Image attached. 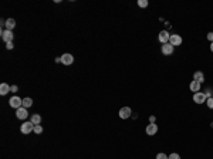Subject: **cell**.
Returning <instances> with one entry per match:
<instances>
[{
    "label": "cell",
    "instance_id": "6da1fadb",
    "mask_svg": "<svg viewBox=\"0 0 213 159\" xmlns=\"http://www.w3.org/2000/svg\"><path fill=\"white\" fill-rule=\"evenodd\" d=\"M10 107L16 108V109H19V108L23 107V99H20V97H16V95H13L11 98H10Z\"/></svg>",
    "mask_w": 213,
    "mask_h": 159
},
{
    "label": "cell",
    "instance_id": "7a4b0ae2",
    "mask_svg": "<svg viewBox=\"0 0 213 159\" xmlns=\"http://www.w3.org/2000/svg\"><path fill=\"white\" fill-rule=\"evenodd\" d=\"M20 131L24 135H27L30 132H34V124L33 122H24L23 125H21V128H20Z\"/></svg>",
    "mask_w": 213,
    "mask_h": 159
},
{
    "label": "cell",
    "instance_id": "3957f363",
    "mask_svg": "<svg viewBox=\"0 0 213 159\" xmlns=\"http://www.w3.org/2000/svg\"><path fill=\"white\" fill-rule=\"evenodd\" d=\"M13 37H14V34L10 31V30H3L2 31V40L7 44V43H13Z\"/></svg>",
    "mask_w": 213,
    "mask_h": 159
},
{
    "label": "cell",
    "instance_id": "277c9868",
    "mask_svg": "<svg viewBox=\"0 0 213 159\" xmlns=\"http://www.w3.org/2000/svg\"><path fill=\"white\" fill-rule=\"evenodd\" d=\"M131 114H132V109H131L129 107H122V108L120 109L118 115H120L121 119H126V118L131 117Z\"/></svg>",
    "mask_w": 213,
    "mask_h": 159
},
{
    "label": "cell",
    "instance_id": "5b68a950",
    "mask_svg": "<svg viewBox=\"0 0 213 159\" xmlns=\"http://www.w3.org/2000/svg\"><path fill=\"white\" fill-rule=\"evenodd\" d=\"M206 95H205V92H202V91H199V92H195L193 94V102L196 104H203L206 102Z\"/></svg>",
    "mask_w": 213,
    "mask_h": 159
},
{
    "label": "cell",
    "instance_id": "8992f818",
    "mask_svg": "<svg viewBox=\"0 0 213 159\" xmlns=\"http://www.w3.org/2000/svg\"><path fill=\"white\" fill-rule=\"evenodd\" d=\"M61 63L64 64V66H71L73 63H74V57L71 56L70 53H65L61 56Z\"/></svg>",
    "mask_w": 213,
    "mask_h": 159
},
{
    "label": "cell",
    "instance_id": "52a82bcc",
    "mask_svg": "<svg viewBox=\"0 0 213 159\" xmlns=\"http://www.w3.org/2000/svg\"><path fill=\"white\" fill-rule=\"evenodd\" d=\"M162 54L163 56H171L172 53H173V50H175V47L172 46L171 43H166V44H162Z\"/></svg>",
    "mask_w": 213,
    "mask_h": 159
},
{
    "label": "cell",
    "instance_id": "ba28073f",
    "mask_svg": "<svg viewBox=\"0 0 213 159\" xmlns=\"http://www.w3.org/2000/svg\"><path fill=\"white\" fill-rule=\"evenodd\" d=\"M182 37L179 36V34H171V38H169V43H171L172 46L173 47H176V46H181L182 44Z\"/></svg>",
    "mask_w": 213,
    "mask_h": 159
},
{
    "label": "cell",
    "instance_id": "9c48e42d",
    "mask_svg": "<svg viewBox=\"0 0 213 159\" xmlns=\"http://www.w3.org/2000/svg\"><path fill=\"white\" fill-rule=\"evenodd\" d=\"M145 132L148 134L149 136H152V135H156V132H158V125L155 124V122H151L148 126H146V129H145Z\"/></svg>",
    "mask_w": 213,
    "mask_h": 159
},
{
    "label": "cell",
    "instance_id": "30bf717a",
    "mask_svg": "<svg viewBox=\"0 0 213 159\" xmlns=\"http://www.w3.org/2000/svg\"><path fill=\"white\" fill-rule=\"evenodd\" d=\"M16 117L19 118V119H26L28 117V112H27V108H19V109H16Z\"/></svg>",
    "mask_w": 213,
    "mask_h": 159
},
{
    "label": "cell",
    "instance_id": "8fae6325",
    "mask_svg": "<svg viewBox=\"0 0 213 159\" xmlns=\"http://www.w3.org/2000/svg\"><path fill=\"white\" fill-rule=\"evenodd\" d=\"M159 41L162 43V44H166V43H169V38H171V34L168 33L166 30H162L161 33H159Z\"/></svg>",
    "mask_w": 213,
    "mask_h": 159
},
{
    "label": "cell",
    "instance_id": "7c38bea8",
    "mask_svg": "<svg viewBox=\"0 0 213 159\" xmlns=\"http://www.w3.org/2000/svg\"><path fill=\"white\" fill-rule=\"evenodd\" d=\"M189 89L190 91H193V92H199L200 91V83H198V81H190L189 84Z\"/></svg>",
    "mask_w": 213,
    "mask_h": 159
},
{
    "label": "cell",
    "instance_id": "4fadbf2b",
    "mask_svg": "<svg viewBox=\"0 0 213 159\" xmlns=\"http://www.w3.org/2000/svg\"><path fill=\"white\" fill-rule=\"evenodd\" d=\"M5 26H6V30H10V31H11V30L16 27V20H14V19H7L5 21Z\"/></svg>",
    "mask_w": 213,
    "mask_h": 159
},
{
    "label": "cell",
    "instance_id": "5bb4252c",
    "mask_svg": "<svg viewBox=\"0 0 213 159\" xmlns=\"http://www.w3.org/2000/svg\"><path fill=\"white\" fill-rule=\"evenodd\" d=\"M193 80L202 84V83L205 81V75H203V73H202V71H196V73L193 74Z\"/></svg>",
    "mask_w": 213,
    "mask_h": 159
},
{
    "label": "cell",
    "instance_id": "9a60e30c",
    "mask_svg": "<svg viewBox=\"0 0 213 159\" xmlns=\"http://www.w3.org/2000/svg\"><path fill=\"white\" fill-rule=\"evenodd\" d=\"M10 88H11V87H9V84H6V83H2V84H0V94H2V95H6V94H9V92H10Z\"/></svg>",
    "mask_w": 213,
    "mask_h": 159
},
{
    "label": "cell",
    "instance_id": "2e32d148",
    "mask_svg": "<svg viewBox=\"0 0 213 159\" xmlns=\"http://www.w3.org/2000/svg\"><path fill=\"white\" fill-rule=\"evenodd\" d=\"M30 122H33L34 125H40V122H41V117H40L38 114H34V115H31V119H30Z\"/></svg>",
    "mask_w": 213,
    "mask_h": 159
},
{
    "label": "cell",
    "instance_id": "e0dca14e",
    "mask_svg": "<svg viewBox=\"0 0 213 159\" xmlns=\"http://www.w3.org/2000/svg\"><path fill=\"white\" fill-rule=\"evenodd\" d=\"M33 105V99L31 98H23V107L24 108H28Z\"/></svg>",
    "mask_w": 213,
    "mask_h": 159
},
{
    "label": "cell",
    "instance_id": "ac0fdd59",
    "mask_svg": "<svg viewBox=\"0 0 213 159\" xmlns=\"http://www.w3.org/2000/svg\"><path fill=\"white\" fill-rule=\"evenodd\" d=\"M138 6L139 7H142V9L148 7V0H138Z\"/></svg>",
    "mask_w": 213,
    "mask_h": 159
},
{
    "label": "cell",
    "instance_id": "d6986e66",
    "mask_svg": "<svg viewBox=\"0 0 213 159\" xmlns=\"http://www.w3.org/2000/svg\"><path fill=\"white\" fill-rule=\"evenodd\" d=\"M41 132H43L41 125H34V134H41Z\"/></svg>",
    "mask_w": 213,
    "mask_h": 159
},
{
    "label": "cell",
    "instance_id": "ffe728a7",
    "mask_svg": "<svg viewBox=\"0 0 213 159\" xmlns=\"http://www.w3.org/2000/svg\"><path fill=\"white\" fill-rule=\"evenodd\" d=\"M206 104H208V107L210 108V109H213V97H210V98L206 99Z\"/></svg>",
    "mask_w": 213,
    "mask_h": 159
},
{
    "label": "cell",
    "instance_id": "44dd1931",
    "mask_svg": "<svg viewBox=\"0 0 213 159\" xmlns=\"http://www.w3.org/2000/svg\"><path fill=\"white\" fill-rule=\"evenodd\" d=\"M168 159H181V156H179V154H171L168 156Z\"/></svg>",
    "mask_w": 213,
    "mask_h": 159
},
{
    "label": "cell",
    "instance_id": "7402d4cb",
    "mask_svg": "<svg viewBox=\"0 0 213 159\" xmlns=\"http://www.w3.org/2000/svg\"><path fill=\"white\" fill-rule=\"evenodd\" d=\"M156 159H168V155H165V154H162V152H161V154L156 155Z\"/></svg>",
    "mask_w": 213,
    "mask_h": 159
},
{
    "label": "cell",
    "instance_id": "603a6c76",
    "mask_svg": "<svg viewBox=\"0 0 213 159\" xmlns=\"http://www.w3.org/2000/svg\"><path fill=\"white\" fill-rule=\"evenodd\" d=\"M17 85H11V88H10V92H17Z\"/></svg>",
    "mask_w": 213,
    "mask_h": 159
},
{
    "label": "cell",
    "instance_id": "cb8c5ba5",
    "mask_svg": "<svg viewBox=\"0 0 213 159\" xmlns=\"http://www.w3.org/2000/svg\"><path fill=\"white\" fill-rule=\"evenodd\" d=\"M13 43H7V44H6V48H7V50H11V48H13Z\"/></svg>",
    "mask_w": 213,
    "mask_h": 159
},
{
    "label": "cell",
    "instance_id": "d4e9b609",
    "mask_svg": "<svg viewBox=\"0 0 213 159\" xmlns=\"http://www.w3.org/2000/svg\"><path fill=\"white\" fill-rule=\"evenodd\" d=\"M208 40H210V43H213V33H208Z\"/></svg>",
    "mask_w": 213,
    "mask_h": 159
},
{
    "label": "cell",
    "instance_id": "484cf974",
    "mask_svg": "<svg viewBox=\"0 0 213 159\" xmlns=\"http://www.w3.org/2000/svg\"><path fill=\"white\" fill-rule=\"evenodd\" d=\"M210 50H212V53H213V43H210Z\"/></svg>",
    "mask_w": 213,
    "mask_h": 159
}]
</instances>
